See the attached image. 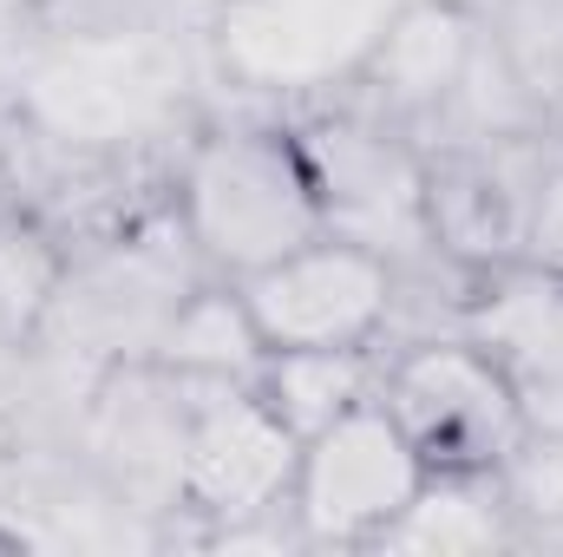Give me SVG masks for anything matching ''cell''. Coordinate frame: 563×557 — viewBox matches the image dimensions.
<instances>
[{
	"label": "cell",
	"instance_id": "2e32d148",
	"mask_svg": "<svg viewBox=\"0 0 563 557\" xmlns=\"http://www.w3.org/2000/svg\"><path fill=\"white\" fill-rule=\"evenodd\" d=\"M151 361L170 368V374H184V381H250L256 387L263 361H269V341H263L243 288L210 276L170 315V328H164V341H157Z\"/></svg>",
	"mask_w": 563,
	"mask_h": 557
},
{
	"label": "cell",
	"instance_id": "7402d4cb",
	"mask_svg": "<svg viewBox=\"0 0 563 557\" xmlns=\"http://www.w3.org/2000/svg\"><path fill=\"white\" fill-rule=\"evenodd\" d=\"M518 407H525V426H531V433H558L563 439V381L518 387Z\"/></svg>",
	"mask_w": 563,
	"mask_h": 557
},
{
	"label": "cell",
	"instance_id": "e0dca14e",
	"mask_svg": "<svg viewBox=\"0 0 563 557\" xmlns=\"http://www.w3.org/2000/svg\"><path fill=\"white\" fill-rule=\"evenodd\" d=\"M263 401L282 414L295 439L321 433L347 407L374 401L380 387V348H269L263 361Z\"/></svg>",
	"mask_w": 563,
	"mask_h": 557
},
{
	"label": "cell",
	"instance_id": "3957f363",
	"mask_svg": "<svg viewBox=\"0 0 563 557\" xmlns=\"http://www.w3.org/2000/svg\"><path fill=\"white\" fill-rule=\"evenodd\" d=\"M210 282L184 217L170 204L144 210L139 223L66 250L59 288L46 302V321L33 341H53L79 354L86 368H119V361H151L170 315Z\"/></svg>",
	"mask_w": 563,
	"mask_h": 557
},
{
	"label": "cell",
	"instance_id": "7a4b0ae2",
	"mask_svg": "<svg viewBox=\"0 0 563 557\" xmlns=\"http://www.w3.org/2000/svg\"><path fill=\"white\" fill-rule=\"evenodd\" d=\"M170 210L184 217L203 270L217 282H243L282 263L288 250L321 237L314 177L288 119L269 106H217L177 157Z\"/></svg>",
	"mask_w": 563,
	"mask_h": 557
},
{
	"label": "cell",
	"instance_id": "9a60e30c",
	"mask_svg": "<svg viewBox=\"0 0 563 557\" xmlns=\"http://www.w3.org/2000/svg\"><path fill=\"white\" fill-rule=\"evenodd\" d=\"M374 551H518V512L498 485V472H426L407 512L374 538Z\"/></svg>",
	"mask_w": 563,
	"mask_h": 557
},
{
	"label": "cell",
	"instance_id": "8992f818",
	"mask_svg": "<svg viewBox=\"0 0 563 557\" xmlns=\"http://www.w3.org/2000/svg\"><path fill=\"white\" fill-rule=\"evenodd\" d=\"M374 394L413 439L426 472H498L505 452L525 439V407L511 374L465 335L380 348Z\"/></svg>",
	"mask_w": 563,
	"mask_h": 557
},
{
	"label": "cell",
	"instance_id": "603a6c76",
	"mask_svg": "<svg viewBox=\"0 0 563 557\" xmlns=\"http://www.w3.org/2000/svg\"><path fill=\"white\" fill-rule=\"evenodd\" d=\"M465 7H478V13H485V7H492V0H465Z\"/></svg>",
	"mask_w": 563,
	"mask_h": 557
},
{
	"label": "cell",
	"instance_id": "277c9868",
	"mask_svg": "<svg viewBox=\"0 0 563 557\" xmlns=\"http://www.w3.org/2000/svg\"><path fill=\"white\" fill-rule=\"evenodd\" d=\"M413 0H217L210 53L236 106L301 112L334 99Z\"/></svg>",
	"mask_w": 563,
	"mask_h": 557
},
{
	"label": "cell",
	"instance_id": "d6986e66",
	"mask_svg": "<svg viewBox=\"0 0 563 557\" xmlns=\"http://www.w3.org/2000/svg\"><path fill=\"white\" fill-rule=\"evenodd\" d=\"M498 485L518 512V545H563V439L531 433L505 452Z\"/></svg>",
	"mask_w": 563,
	"mask_h": 557
},
{
	"label": "cell",
	"instance_id": "8fae6325",
	"mask_svg": "<svg viewBox=\"0 0 563 557\" xmlns=\"http://www.w3.org/2000/svg\"><path fill=\"white\" fill-rule=\"evenodd\" d=\"M0 545L164 551L170 532L144 518L79 446H0Z\"/></svg>",
	"mask_w": 563,
	"mask_h": 557
},
{
	"label": "cell",
	"instance_id": "ac0fdd59",
	"mask_svg": "<svg viewBox=\"0 0 563 557\" xmlns=\"http://www.w3.org/2000/svg\"><path fill=\"white\" fill-rule=\"evenodd\" d=\"M59 270H66V250L33 217L0 204V348H26L40 335Z\"/></svg>",
	"mask_w": 563,
	"mask_h": 557
},
{
	"label": "cell",
	"instance_id": "44dd1931",
	"mask_svg": "<svg viewBox=\"0 0 563 557\" xmlns=\"http://www.w3.org/2000/svg\"><path fill=\"white\" fill-rule=\"evenodd\" d=\"M525 263L563 276V139L551 144L544 184H538V210H531V237H525Z\"/></svg>",
	"mask_w": 563,
	"mask_h": 557
},
{
	"label": "cell",
	"instance_id": "6da1fadb",
	"mask_svg": "<svg viewBox=\"0 0 563 557\" xmlns=\"http://www.w3.org/2000/svg\"><path fill=\"white\" fill-rule=\"evenodd\" d=\"M210 33L190 26H40L7 106L86 151H184L223 106Z\"/></svg>",
	"mask_w": 563,
	"mask_h": 557
},
{
	"label": "cell",
	"instance_id": "30bf717a",
	"mask_svg": "<svg viewBox=\"0 0 563 557\" xmlns=\"http://www.w3.org/2000/svg\"><path fill=\"white\" fill-rule=\"evenodd\" d=\"M184 433H190V394L157 361H119L99 374L73 446L184 545Z\"/></svg>",
	"mask_w": 563,
	"mask_h": 557
},
{
	"label": "cell",
	"instance_id": "52a82bcc",
	"mask_svg": "<svg viewBox=\"0 0 563 557\" xmlns=\"http://www.w3.org/2000/svg\"><path fill=\"white\" fill-rule=\"evenodd\" d=\"M184 381V374H177ZM184 545H203L230 525L288 512L301 439L250 381H184Z\"/></svg>",
	"mask_w": 563,
	"mask_h": 557
},
{
	"label": "cell",
	"instance_id": "5b68a950",
	"mask_svg": "<svg viewBox=\"0 0 563 557\" xmlns=\"http://www.w3.org/2000/svg\"><path fill=\"white\" fill-rule=\"evenodd\" d=\"M282 119L314 177L321 237L361 243V250L387 256L394 270H420V263L445 256L432 243V217H426V151L407 132H394L367 112H347V106H301Z\"/></svg>",
	"mask_w": 563,
	"mask_h": 557
},
{
	"label": "cell",
	"instance_id": "4fadbf2b",
	"mask_svg": "<svg viewBox=\"0 0 563 557\" xmlns=\"http://www.w3.org/2000/svg\"><path fill=\"white\" fill-rule=\"evenodd\" d=\"M478 26L485 20L465 0H413L380 33V46L367 53V66L334 99H321V106L367 112V119H380V125H394V132H407V139L420 144L426 125L445 112V99H452L472 46H478Z\"/></svg>",
	"mask_w": 563,
	"mask_h": 557
},
{
	"label": "cell",
	"instance_id": "7c38bea8",
	"mask_svg": "<svg viewBox=\"0 0 563 557\" xmlns=\"http://www.w3.org/2000/svg\"><path fill=\"white\" fill-rule=\"evenodd\" d=\"M236 288L269 348H380L394 308V263L361 243L314 237Z\"/></svg>",
	"mask_w": 563,
	"mask_h": 557
},
{
	"label": "cell",
	"instance_id": "9c48e42d",
	"mask_svg": "<svg viewBox=\"0 0 563 557\" xmlns=\"http://www.w3.org/2000/svg\"><path fill=\"white\" fill-rule=\"evenodd\" d=\"M563 132H525V139H472L426 151V217L432 243L465 270H505L525 263L538 184Z\"/></svg>",
	"mask_w": 563,
	"mask_h": 557
},
{
	"label": "cell",
	"instance_id": "ba28073f",
	"mask_svg": "<svg viewBox=\"0 0 563 557\" xmlns=\"http://www.w3.org/2000/svg\"><path fill=\"white\" fill-rule=\"evenodd\" d=\"M420 485L426 459L400 433V419L387 414V401L374 394L301 439L288 518L308 551H354V545L374 551V538L407 512V499Z\"/></svg>",
	"mask_w": 563,
	"mask_h": 557
},
{
	"label": "cell",
	"instance_id": "ffe728a7",
	"mask_svg": "<svg viewBox=\"0 0 563 557\" xmlns=\"http://www.w3.org/2000/svg\"><path fill=\"white\" fill-rule=\"evenodd\" d=\"M217 0H40V26H190L210 33Z\"/></svg>",
	"mask_w": 563,
	"mask_h": 557
},
{
	"label": "cell",
	"instance_id": "5bb4252c",
	"mask_svg": "<svg viewBox=\"0 0 563 557\" xmlns=\"http://www.w3.org/2000/svg\"><path fill=\"white\" fill-rule=\"evenodd\" d=\"M459 335L478 341L511 374V387L563 381V276L538 263L485 270L459 315Z\"/></svg>",
	"mask_w": 563,
	"mask_h": 557
}]
</instances>
